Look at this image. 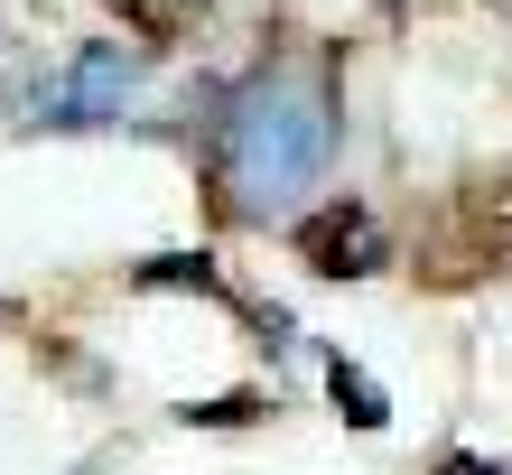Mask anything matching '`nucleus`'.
Listing matches in <instances>:
<instances>
[{
  "mask_svg": "<svg viewBox=\"0 0 512 475\" xmlns=\"http://www.w3.org/2000/svg\"><path fill=\"white\" fill-rule=\"evenodd\" d=\"M336 84H326V66H308V56H280V66H261L243 94L224 103L215 122V187L243 224H270L289 215L298 196L326 177V159H336Z\"/></svg>",
  "mask_w": 512,
  "mask_h": 475,
  "instance_id": "nucleus-1",
  "label": "nucleus"
},
{
  "mask_svg": "<svg viewBox=\"0 0 512 475\" xmlns=\"http://www.w3.org/2000/svg\"><path fill=\"white\" fill-rule=\"evenodd\" d=\"M131 94H140V56L112 47V38H94V47H75L66 75L38 84L28 103H38V122H56V131H94V122H122Z\"/></svg>",
  "mask_w": 512,
  "mask_h": 475,
  "instance_id": "nucleus-2",
  "label": "nucleus"
},
{
  "mask_svg": "<svg viewBox=\"0 0 512 475\" xmlns=\"http://www.w3.org/2000/svg\"><path fill=\"white\" fill-rule=\"evenodd\" d=\"M298 252L326 280H364V271H382V224H373V205H326V215L298 224Z\"/></svg>",
  "mask_w": 512,
  "mask_h": 475,
  "instance_id": "nucleus-3",
  "label": "nucleus"
},
{
  "mask_svg": "<svg viewBox=\"0 0 512 475\" xmlns=\"http://www.w3.org/2000/svg\"><path fill=\"white\" fill-rule=\"evenodd\" d=\"M326 392H336V410H345L354 429H382V420H391V401L373 392V373H354L345 354H336V364H326Z\"/></svg>",
  "mask_w": 512,
  "mask_h": 475,
  "instance_id": "nucleus-4",
  "label": "nucleus"
},
{
  "mask_svg": "<svg viewBox=\"0 0 512 475\" xmlns=\"http://www.w3.org/2000/svg\"><path fill=\"white\" fill-rule=\"evenodd\" d=\"M112 10H122V28H140V38H177L205 0H112Z\"/></svg>",
  "mask_w": 512,
  "mask_h": 475,
  "instance_id": "nucleus-5",
  "label": "nucleus"
},
{
  "mask_svg": "<svg viewBox=\"0 0 512 475\" xmlns=\"http://www.w3.org/2000/svg\"><path fill=\"white\" fill-rule=\"evenodd\" d=\"M438 475H503V466H485V457H447Z\"/></svg>",
  "mask_w": 512,
  "mask_h": 475,
  "instance_id": "nucleus-6",
  "label": "nucleus"
}]
</instances>
